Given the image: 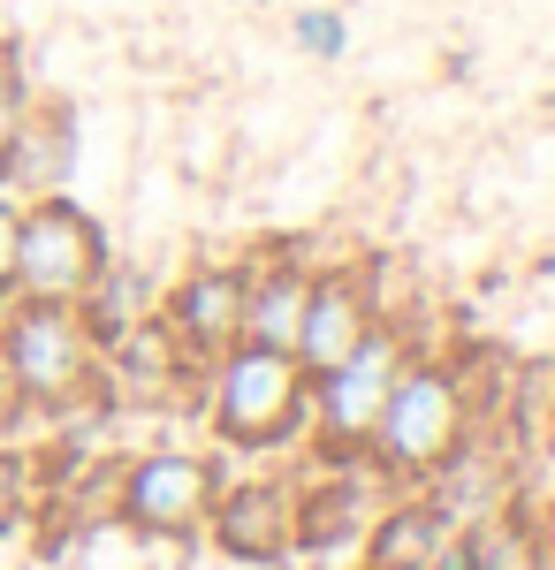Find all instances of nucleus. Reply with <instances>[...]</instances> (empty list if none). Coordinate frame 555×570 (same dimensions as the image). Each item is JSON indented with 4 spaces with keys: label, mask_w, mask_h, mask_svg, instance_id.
<instances>
[{
    "label": "nucleus",
    "mask_w": 555,
    "mask_h": 570,
    "mask_svg": "<svg viewBox=\"0 0 555 570\" xmlns=\"http://www.w3.org/2000/svg\"><path fill=\"white\" fill-rule=\"evenodd\" d=\"M0 351L23 389V411H77L99 389V343H91L77 305L46 297H8L0 305Z\"/></svg>",
    "instance_id": "f257e3e1"
},
{
    "label": "nucleus",
    "mask_w": 555,
    "mask_h": 570,
    "mask_svg": "<svg viewBox=\"0 0 555 570\" xmlns=\"http://www.w3.org/2000/svg\"><path fill=\"white\" fill-rule=\"evenodd\" d=\"M471 426V389L457 365H403L381 403V426L366 441V456L396 480H427L434 464H449L465 449Z\"/></svg>",
    "instance_id": "f03ea898"
},
{
    "label": "nucleus",
    "mask_w": 555,
    "mask_h": 570,
    "mask_svg": "<svg viewBox=\"0 0 555 570\" xmlns=\"http://www.w3.org/2000/svg\"><path fill=\"white\" fill-rule=\"evenodd\" d=\"M312 419V381L290 351L228 343L214 357V426L228 449H282Z\"/></svg>",
    "instance_id": "7ed1b4c3"
},
{
    "label": "nucleus",
    "mask_w": 555,
    "mask_h": 570,
    "mask_svg": "<svg viewBox=\"0 0 555 570\" xmlns=\"http://www.w3.org/2000/svg\"><path fill=\"white\" fill-rule=\"evenodd\" d=\"M99 266H107V228H99L69 190L23 198V214H16V297L85 305Z\"/></svg>",
    "instance_id": "20e7f679"
},
{
    "label": "nucleus",
    "mask_w": 555,
    "mask_h": 570,
    "mask_svg": "<svg viewBox=\"0 0 555 570\" xmlns=\"http://www.w3.org/2000/svg\"><path fill=\"white\" fill-rule=\"evenodd\" d=\"M411 365L403 351V335L396 327H373L358 351L342 357L335 373H320L312 381V419H320V449H335V456H358L373 426H381V403L396 389V373Z\"/></svg>",
    "instance_id": "39448f33"
},
{
    "label": "nucleus",
    "mask_w": 555,
    "mask_h": 570,
    "mask_svg": "<svg viewBox=\"0 0 555 570\" xmlns=\"http://www.w3.org/2000/svg\"><path fill=\"white\" fill-rule=\"evenodd\" d=\"M221 494V472L206 456H183V449H153L115 472V518L129 532H160V540H183V532L206 525Z\"/></svg>",
    "instance_id": "423d86ee"
},
{
    "label": "nucleus",
    "mask_w": 555,
    "mask_h": 570,
    "mask_svg": "<svg viewBox=\"0 0 555 570\" xmlns=\"http://www.w3.org/2000/svg\"><path fill=\"white\" fill-rule=\"evenodd\" d=\"M236 312H244V274L236 266H198L183 274L160 305V327L183 351V365H214L228 343H236Z\"/></svg>",
    "instance_id": "0eeeda50"
},
{
    "label": "nucleus",
    "mask_w": 555,
    "mask_h": 570,
    "mask_svg": "<svg viewBox=\"0 0 555 570\" xmlns=\"http://www.w3.org/2000/svg\"><path fill=\"white\" fill-rule=\"evenodd\" d=\"M373 327H381V312H373V297H366L350 274L312 282V289H304V320H298V365H304V381L335 373V365L358 351Z\"/></svg>",
    "instance_id": "6e6552de"
},
{
    "label": "nucleus",
    "mask_w": 555,
    "mask_h": 570,
    "mask_svg": "<svg viewBox=\"0 0 555 570\" xmlns=\"http://www.w3.org/2000/svg\"><path fill=\"white\" fill-rule=\"evenodd\" d=\"M77 168V115L53 99V107H31L23 115V130L8 137V153H0V190L8 198H46V190H61Z\"/></svg>",
    "instance_id": "1a4fd4ad"
},
{
    "label": "nucleus",
    "mask_w": 555,
    "mask_h": 570,
    "mask_svg": "<svg viewBox=\"0 0 555 570\" xmlns=\"http://www.w3.org/2000/svg\"><path fill=\"white\" fill-rule=\"evenodd\" d=\"M214 540L228 556H282L298 532V494L282 480H236L228 494H214Z\"/></svg>",
    "instance_id": "9d476101"
},
{
    "label": "nucleus",
    "mask_w": 555,
    "mask_h": 570,
    "mask_svg": "<svg viewBox=\"0 0 555 570\" xmlns=\"http://www.w3.org/2000/svg\"><path fill=\"white\" fill-rule=\"evenodd\" d=\"M304 289H312V274H298V266H266V274H244L236 343H259V351H290V357H298Z\"/></svg>",
    "instance_id": "9b49d317"
},
{
    "label": "nucleus",
    "mask_w": 555,
    "mask_h": 570,
    "mask_svg": "<svg viewBox=\"0 0 555 570\" xmlns=\"http://www.w3.org/2000/svg\"><path fill=\"white\" fill-rule=\"evenodd\" d=\"M449 548V510L441 502H403L388 510L373 540H366V563L373 570H434V556Z\"/></svg>",
    "instance_id": "f8f14e48"
},
{
    "label": "nucleus",
    "mask_w": 555,
    "mask_h": 570,
    "mask_svg": "<svg viewBox=\"0 0 555 570\" xmlns=\"http://www.w3.org/2000/svg\"><path fill=\"white\" fill-rule=\"evenodd\" d=\"M457 548H465V570H533V540H525L517 525H503V518L465 532Z\"/></svg>",
    "instance_id": "ddd939ff"
},
{
    "label": "nucleus",
    "mask_w": 555,
    "mask_h": 570,
    "mask_svg": "<svg viewBox=\"0 0 555 570\" xmlns=\"http://www.w3.org/2000/svg\"><path fill=\"white\" fill-rule=\"evenodd\" d=\"M31 502H39V456H23V449H8L0 441V532H16L31 518Z\"/></svg>",
    "instance_id": "4468645a"
},
{
    "label": "nucleus",
    "mask_w": 555,
    "mask_h": 570,
    "mask_svg": "<svg viewBox=\"0 0 555 570\" xmlns=\"http://www.w3.org/2000/svg\"><path fill=\"white\" fill-rule=\"evenodd\" d=\"M31 107H39V91H31V69H23V46L0 39V153H8V137L23 130Z\"/></svg>",
    "instance_id": "2eb2a0df"
},
{
    "label": "nucleus",
    "mask_w": 555,
    "mask_h": 570,
    "mask_svg": "<svg viewBox=\"0 0 555 570\" xmlns=\"http://www.w3.org/2000/svg\"><path fill=\"white\" fill-rule=\"evenodd\" d=\"M290 39H298L312 61H335L342 46H350V31H342L335 8H298V16H290Z\"/></svg>",
    "instance_id": "dca6fc26"
},
{
    "label": "nucleus",
    "mask_w": 555,
    "mask_h": 570,
    "mask_svg": "<svg viewBox=\"0 0 555 570\" xmlns=\"http://www.w3.org/2000/svg\"><path fill=\"white\" fill-rule=\"evenodd\" d=\"M16 214H23V198L0 190V305L16 297Z\"/></svg>",
    "instance_id": "f3484780"
},
{
    "label": "nucleus",
    "mask_w": 555,
    "mask_h": 570,
    "mask_svg": "<svg viewBox=\"0 0 555 570\" xmlns=\"http://www.w3.org/2000/svg\"><path fill=\"white\" fill-rule=\"evenodd\" d=\"M23 426V389H16V373H8V351H0V441Z\"/></svg>",
    "instance_id": "a211bd4d"
},
{
    "label": "nucleus",
    "mask_w": 555,
    "mask_h": 570,
    "mask_svg": "<svg viewBox=\"0 0 555 570\" xmlns=\"http://www.w3.org/2000/svg\"><path fill=\"white\" fill-rule=\"evenodd\" d=\"M541 540H548V556H555V502H548V532H541Z\"/></svg>",
    "instance_id": "6ab92c4d"
}]
</instances>
